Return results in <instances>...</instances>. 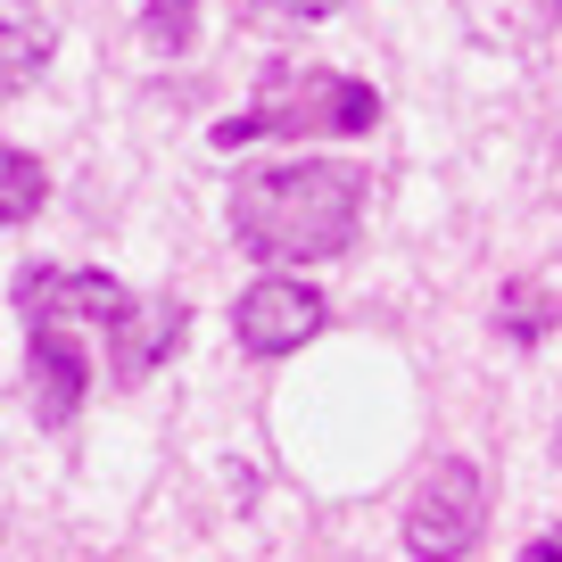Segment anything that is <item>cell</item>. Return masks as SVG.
I'll use <instances>...</instances> for the list:
<instances>
[{
    "label": "cell",
    "mask_w": 562,
    "mask_h": 562,
    "mask_svg": "<svg viewBox=\"0 0 562 562\" xmlns=\"http://www.w3.org/2000/svg\"><path fill=\"white\" fill-rule=\"evenodd\" d=\"M42 207H50V166H42L34 149H9V140H0V224H34Z\"/></svg>",
    "instance_id": "ba28073f"
},
{
    "label": "cell",
    "mask_w": 562,
    "mask_h": 562,
    "mask_svg": "<svg viewBox=\"0 0 562 562\" xmlns=\"http://www.w3.org/2000/svg\"><path fill=\"white\" fill-rule=\"evenodd\" d=\"M323 323H331L323 290L315 281H290V273H265V281H248L240 299H232V339H240V356H257V364L299 356Z\"/></svg>",
    "instance_id": "277c9868"
},
{
    "label": "cell",
    "mask_w": 562,
    "mask_h": 562,
    "mask_svg": "<svg viewBox=\"0 0 562 562\" xmlns=\"http://www.w3.org/2000/svg\"><path fill=\"white\" fill-rule=\"evenodd\" d=\"M182 331H191V306H182L175 290H166V299H133V315L108 331V381H116V389H140L166 356L182 348Z\"/></svg>",
    "instance_id": "52a82bcc"
},
{
    "label": "cell",
    "mask_w": 562,
    "mask_h": 562,
    "mask_svg": "<svg viewBox=\"0 0 562 562\" xmlns=\"http://www.w3.org/2000/svg\"><path fill=\"white\" fill-rule=\"evenodd\" d=\"M521 562H562V529H546V538L521 546Z\"/></svg>",
    "instance_id": "4fadbf2b"
},
{
    "label": "cell",
    "mask_w": 562,
    "mask_h": 562,
    "mask_svg": "<svg viewBox=\"0 0 562 562\" xmlns=\"http://www.w3.org/2000/svg\"><path fill=\"white\" fill-rule=\"evenodd\" d=\"M25 389H34L42 430H67L83 414V348H75V323H25Z\"/></svg>",
    "instance_id": "8992f818"
},
{
    "label": "cell",
    "mask_w": 562,
    "mask_h": 562,
    "mask_svg": "<svg viewBox=\"0 0 562 562\" xmlns=\"http://www.w3.org/2000/svg\"><path fill=\"white\" fill-rule=\"evenodd\" d=\"M488 529V480L472 456H447L422 472L414 505H405V554L414 562H463Z\"/></svg>",
    "instance_id": "3957f363"
},
{
    "label": "cell",
    "mask_w": 562,
    "mask_h": 562,
    "mask_svg": "<svg viewBox=\"0 0 562 562\" xmlns=\"http://www.w3.org/2000/svg\"><path fill=\"white\" fill-rule=\"evenodd\" d=\"M140 34H149V50H158V58H182L199 42V0H149Z\"/></svg>",
    "instance_id": "30bf717a"
},
{
    "label": "cell",
    "mask_w": 562,
    "mask_h": 562,
    "mask_svg": "<svg viewBox=\"0 0 562 562\" xmlns=\"http://www.w3.org/2000/svg\"><path fill=\"white\" fill-rule=\"evenodd\" d=\"M42 67H50V34H42L34 18H0V100L34 91Z\"/></svg>",
    "instance_id": "9c48e42d"
},
{
    "label": "cell",
    "mask_w": 562,
    "mask_h": 562,
    "mask_svg": "<svg viewBox=\"0 0 562 562\" xmlns=\"http://www.w3.org/2000/svg\"><path fill=\"white\" fill-rule=\"evenodd\" d=\"M18 315L25 323H100V331H116L133 315V290L116 273H83V265H25Z\"/></svg>",
    "instance_id": "5b68a950"
},
{
    "label": "cell",
    "mask_w": 562,
    "mask_h": 562,
    "mask_svg": "<svg viewBox=\"0 0 562 562\" xmlns=\"http://www.w3.org/2000/svg\"><path fill=\"white\" fill-rule=\"evenodd\" d=\"M381 124V91L364 75L331 67H281L248 108H232L215 124V149H248V140H299V133H372Z\"/></svg>",
    "instance_id": "7a4b0ae2"
},
{
    "label": "cell",
    "mask_w": 562,
    "mask_h": 562,
    "mask_svg": "<svg viewBox=\"0 0 562 562\" xmlns=\"http://www.w3.org/2000/svg\"><path fill=\"white\" fill-rule=\"evenodd\" d=\"M364 191H372V175L348 158L257 166L248 182H232V232L257 257H281V265L348 257L356 224H364Z\"/></svg>",
    "instance_id": "6da1fadb"
},
{
    "label": "cell",
    "mask_w": 562,
    "mask_h": 562,
    "mask_svg": "<svg viewBox=\"0 0 562 562\" xmlns=\"http://www.w3.org/2000/svg\"><path fill=\"white\" fill-rule=\"evenodd\" d=\"M232 9H240V25H323L348 0H232Z\"/></svg>",
    "instance_id": "7c38bea8"
},
{
    "label": "cell",
    "mask_w": 562,
    "mask_h": 562,
    "mask_svg": "<svg viewBox=\"0 0 562 562\" xmlns=\"http://www.w3.org/2000/svg\"><path fill=\"white\" fill-rule=\"evenodd\" d=\"M496 331H505V339H546V331H554V299L529 290V281H513L505 299H496Z\"/></svg>",
    "instance_id": "8fae6325"
}]
</instances>
